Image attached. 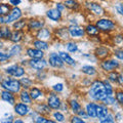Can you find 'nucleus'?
<instances>
[{
	"label": "nucleus",
	"instance_id": "39448f33",
	"mask_svg": "<svg viewBox=\"0 0 123 123\" xmlns=\"http://www.w3.org/2000/svg\"><path fill=\"white\" fill-rule=\"evenodd\" d=\"M119 67H120V62L117 59H105L99 63V68L106 73L117 70Z\"/></svg>",
	"mask_w": 123,
	"mask_h": 123
},
{
	"label": "nucleus",
	"instance_id": "13d9d810",
	"mask_svg": "<svg viewBox=\"0 0 123 123\" xmlns=\"http://www.w3.org/2000/svg\"><path fill=\"white\" fill-rule=\"evenodd\" d=\"M14 123H24V120H21V119H15V120H13Z\"/></svg>",
	"mask_w": 123,
	"mask_h": 123
},
{
	"label": "nucleus",
	"instance_id": "79ce46f5",
	"mask_svg": "<svg viewBox=\"0 0 123 123\" xmlns=\"http://www.w3.org/2000/svg\"><path fill=\"white\" fill-rule=\"evenodd\" d=\"M52 117H53V119H55V122H64L66 120V116L57 110H55V112L52 114Z\"/></svg>",
	"mask_w": 123,
	"mask_h": 123
},
{
	"label": "nucleus",
	"instance_id": "473e14b6",
	"mask_svg": "<svg viewBox=\"0 0 123 123\" xmlns=\"http://www.w3.org/2000/svg\"><path fill=\"white\" fill-rule=\"evenodd\" d=\"M80 71L87 76H94L98 74L97 68L93 66H90V65H83V66H81V68H80Z\"/></svg>",
	"mask_w": 123,
	"mask_h": 123
},
{
	"label": "nucleus",
	"instance_id": "1a4fd4ad",
	"mask_svg": "<svg viewBox=\"0 0 123 123\" xmlns=\"http://www.w3.org/2000/svg\"><path fill=\"white\" fill-rule=\"evenodd\" d=\"M46 104L51 110H60V107L62 105V99L59 97V94L53 91L48 93L47 98H46Z\"/></svg>",
	"mask_w": 123,
	"mask_h": 123
},
{
	"label": "nucleus",
	"instance_id": "7c9ffc66",
	"mask_svg": "<svg viewBox=\"0 0 123 123\" xmlns=\"http://www.w3.org/2000/svg\"><path fill=\"white\" fill-rule=\"evenodd\" d=\"M68 105H69V109H70L74 114H77L80 110L82 109L81 104H80V103L77 101V99H75V98L69 99V101H68Z\"/></svg>",
	"mask_w": 123,
	"mask_h": 123
},
{
	"label": "nucleus",
	"instance_id": "f704fd0d",
	"mask_svg": "<svg viewBox=\"0 0 123 123\" xmlns=\"http://www.w3.org/2000/svg\"><path fill=\"white\" fill-rule=\"evenodd\" d=\"M21 85H22V89H30L33 86V79L30 78L28 76H23L20 79Z\"/></svg>",
	"mask_w": 123,
	"mask_h": 123
},
{
	"label": "nucleus",
	"instance_id": "4c0bfd02",
	"mask_svg": "<svg viewBox=\"0 0 123 123\" xmlns=\"http://www.w3.org/2000/svg\"><path fill=\"white\" fill-rule=\"evenodd\" d=\"M34 121L36 123H55V120H50V119H48L46 116L44 115H37V117L34 119Z\"/></svg>",
	"mask_w": 123,
	"mask_h": 123
},
{
	"label": "nucleus",
	"instance_id": "37998d69",
	"mask_svg": "<svg viewBox=\"0 0 123 123\" xmlns=\"http://www.w3.org/2000/svg\"><path fill=\"white\" fill-rule=\"evenodd\" d=\"M10 59H11V56L9 55L8 52L0 50V64H5L8 61H10Z\"/></svg>",
	"mask_w": 123,
	"mask_h": 123
},
{
	"label": "nucleus",
	"instance_id": "09e8293b",
	"mask_svg": "<svg viewBox=\"0 0 123 123\" xmlns=\"http://www.w3.org/2000/svg\"><path fill=\"white\" fill-rule=\"evenodd\" d=\"M70 122H72V123H84L85 120H83V119L81 117H79L78 115H74V116L71 117Z\"/></svg>",
	"mask_w": 123,
	"mask_h": 123
},
{
	"label": "nucleus",
	"instance_id": "f3484780",
	"mask_svg": "<svg viewBox=\"0 0 123 123\" xmlns=\"http://www.w3.org/2000/svg\"><path fill=\"white\" fill-rule=\"evenodd\" d=\"M26 55L29 59H41L45 56V53L43 50H40L36 47H28L26 49Z\"/></svg>",
	"mask_w": 123,
	"mask_h": 123
},
{
	"label": "nucleus",
	"instance_id": "2eb2a0df",
	"mask_svg": "<svg viewBox=\"0 0 123 123\" xmlns=\"http://www.w3.org/2000/svg\"><path fill=\"white\" fill-rule=\"evenodd\" d=\"M93 55L94 56L97 57V60H105V59H108V56L111 55V50L107 46H97L94 48V51H93Z\"/></svg>",
	"mask_w": 123,
	"mask_h": 123
},
{
	"label": "nucleus",
	"instance_id": "680f3d73",
	"mask_svg": "<svg viewBox=\"0 0 123 123\" xmlns=\"http://www.w3.org/2000/svg\"><path fill=\"white\" fill-rule=\"evenodd\" d=\"M0 94H1V90H0Z\"/></svg>",
	"mask_w": 123,
	"mask_h": 123
},
{
	"label": "nucleus",
	"instance_id": "c756f323",
	"mask_svg": "<svg viewBox=\"0 0 123 123\" xmlns=\"http://www.w3.org/2000/svg\"><path fill=\"white\" fill-rule=\"evenodd\" d=\"M18 98H20V102L27 104V105H31L32 104V98L30 97V93L27 89H22L18 92Z\"/></svg>",
	"mask_w": 123,
	"mask_h": 123
},
{
	"label": "nucleus",
	"instance_id": "a19ab883",
	"mask_svg": "<svg viewBox=\"0 0 123 123\" xmlns=\"http://www.w3.org/2000/svg\"><path fill=\"white\" fill-rule=\"evenodd\" d=\"M118 75H119V73L116 72V70L112 71V72H109V73H108V75H107V79L109 80L110 82L117 83V81H118Z\"/></svg>",
	"mask_w": 123,
	"mask_h": 123
},
{
	"label": "nucleus",
	"instance_id": "c9c22d12",
	"mask_svg": "<svg viewBox=\"0 0 123 123\" xmlns=\"http://www.w3.org/2000/svg\"><path fill=\"white\" fill-rule=\"evenodd\" d=\"M65 47H66L67 51L70 53H75L76 51H78V44L75 41H67Z\"/></svg>",
	"mask_w": 123,
	"mask_h": 123
},
{
	"label": "nucleus",
	"instance_id": "b1692460",
	"mask_svg": "<svg viewBox=\"0 0 123 123\" xmlns=\"http://www.w3.org/2000/svg\"><path fill=\"white\" fill-rule=\"evenodd\" d=\"M24 37H25V32L24 31H18V30H13L11 32V35L9 40L10 42L12 43H20L21 41L24 40Z\"/></svg>",
	"mask_w": 123,
	"mask_h": 123
},
{
	"label": "nucleus",
	"instance_id": "58836bf2",
	"mask_svg": "<svg viewBox=\"0 0 123 123\" xmlns=\"http://www.w3.org/2000/svg\"><path fill=\"white\" fill-rule=\"evenodd\" d=\"M102 104H104V105L106 106H113L116 104V99H115V97L114 95H107V97L103 99V101L101 102Z\"/></svg>",
	"mask_w": 123,
	"mask_h": 123
},
{
	"label": "nucleus",
	"instance_id": "2f4dec72",
	"mask_svg": "<svg viewBox=\"0 0 123 123\" xmlns=\"http://www.w3.org/2000/svg\"><path fill=\"white\" fill-rule=\"evenodd\" d=\"M27 22H28V20H27V18H18V21H15L14 23H12V24H11V26H12L13 30L24 31L25 28H27Z\"/></svg>",
	"mask_w": 123,
	"mask_h": 123
},
{
	"label": "nucleus",
	"instance_id": "c03bdc74",
	"mask_svg": "<svg viewBox=\"0 0 123 123\" xmlns=\"http://www.w3.org/2000/svg\"><path fill=\"white\" fill-rule=\"evenodd\" d=\"M99 123H113L115 122V117L112 113H109L106 117H104L103 119H99Z\"/></svg>",
	"mask_w": 123,
	"mask_h": 123
},
{
	"label": "nucleus",
	"instance_id": "f03ea898",
	"mask_svg": "<svg viewBox=\"0 0 123 123\" xmlns=\"http://www.w3.org/2000/svg\"><path fill=\"white\" fill-rule=\"evenodd\" d=\"M0 88L7 91H10L14 94H18L22 90V85H21L20 79H17L14 77H10V76H6V77H2V79L0 80Z\"/></svg>",
	"mask_w": 123,
	"mask_h": 123
},
{
	"label": "nucleus",
	"instance_id": "052dcab7",
	"mask_svg": "<svg viewBox=\"0 0 123 123\" xmlns=\"http://www.w3.org/2000/svg\"><path fill=\"white\" fill-rule=\"evenodd\" d=\"M28 1H32V0H28Z\"/></svg>",
	"mask_w": 123,
	"mask_h": 123
},
{
	"label": "nucleus",
	"instance_id": "ddd939ff",
	"mask_svg": "<svg viewBox=\"0 0 123 123\" xmlns=\"http://www.w3.org/2000/svg\"><path fill=\"white\" fill-rule=\"evenodd\" d=\"M13 110H14V113L20 117H25V116H28L30 111H31V108L30 105H27V104L24 103H15L13 105Z\"/></svg>",
	"mask_w": 123,
	"mask_h": 123
},
{
	"label": "nucleus",
	"instance_id": "603ef678",
	"mask_svg": "<svg viewBox=\"0 0 123 123\" xmlns=\"http://www.w3.org/2000/svg\"><path fill=\"white\" fill-rule=\"evenodd\" d=\"M68 110H69V105H68V103L62 102V105H61V107H60V111H63V112H68Z\"/></svg>",
	"mask_w": 123,
	"mask_h": 123
},
{
	"label": "nucleus",
	"instance_id": "5fc2aeb1",
	"mask_svg": "<svg viewBox=\"0 0 123 123\" xmlns=\"http://www.w3.org/2000/svg\"><path fill=\"white\" fill-rule=\"evenodd\" d=\"M8 2L11 6H18L22 3V0H8Z\"/></svg>",
	"mask_w": 123,
	"mask_h": 123
},
{
	"label": "nucleus",
	"instance_id": "c85d7f7f",
	"mask_svg": "<svg viewBox=\"0 0 123 123\" xmlns=\"http://www.w3.org/2000/svg\"><path fill=\"white\" fill-rule=\"evenodd\" d=\"M63 3L66 8L73 10V11H78L80 9V7H81L80 3L77 0H64Z\"/></svg>",
	"mask_w": 123,
	"mask_h": 123
},
{
	"label": "nucleus",
	"instance_id": "864d4df0",
	"mask_svg": "<svg viewBox=\"0 0 123 123\" xmlns=\"http://www.w3.org/2000/svg\"><path fill=\"white\" fill-rule=\"evenodd\" d=\"M55 8L57 9V10H60V11H63L66 9V7H65V5H64V3H62V2H56V4H55Z\"/></svg>",
	"mask_w": 123,
	"mask_h": 123
},
{
	"label": "nucleus",
	"instance_id": "a18cd8bd",
	"mask_svg": "<svg viewBox=\"0 0 123 123\" xmlns=\"http://www.w3.org/2000/svg\"><path fill=\"white\" fill-rule=\"evenodd\" d=\"M113 55H114V56L116 57L118 61L123 62V49L122 48H120V47L115 48L113 50Z\"/></svg>",
	"mask_w": 123,
	"mask_h": 123
},
{
	"label": "nucleus",
	"instance_id": "393cba45",
	"mask_svg": "<svg viewBox=\"0 0 123 123\" xmlns=\"http://www.w3.org/2000/svg\"><path fill=\"white\" fill-rule=\"evenodd\" d=\"M35 111L39 114V115H44V116H48L51 113V109L48 107L47 104H43V103H39L36 105Z\"/></svg>",
	"mask_w": 123,
	"mask_h": 123
},
{
	"label": "nucleus",
	"instance_id": "e433bc0d",
	"mask_svg": "<svg viewBox=\"0 0 123 123\" xmlns=\"http://www.w3.org/2000/svg\"><path fill=\"white\" fill-rule=\"evenodd\" d=\"M10 9H11V5L8 4V3H4V2L0 3V15L8 14Z\"/></svg>",
	"mask_w": 123,
	"mask_h": 123
},
{
	"label": "nucleus",
	"instance_id": "4be33fe9",
	"mask_svg": "<svg viewBox=\"0 0 123 123\" xmlns=\"http://www.w3.org/2000/svg\"><path fill=\"white\" fill-rule=\"evenodd\" d=\"M97 107H98V104H95L93 101L86 104L85 111L89 118H92V119L97 118Z\"/></svg>",
	"mask_w": 123,
	"mask_h": 123
},
{
	"label": "nucleus",
	"instance_id": "9d476101",
	"mask_svg": "<svg viewBox=\"0 0 123 123\" xmlns=\"http://www.w3.org/2000/svg\"><path fill=\"white\" fill-rule=\"evenodd\" d=\"M47 62H48L49 66H50L51 68H53V69H63L64 65H65L63 60L61 59L60 55L59 53H56V52H55V51L49 53Z\"/></svg>",
	"mask_w": 123,
	"mask_h": 123
},
{
	"label": "nucleus",
	"instance_id": "dca6fc26",
	"mask_svg": "<svg viewBox=\"0 0 123 123\" xmlns=\"http://www.w3.org/2000/svg\"><path fill=\"white\" fill-rule=\"evenodd\" d=\"M45 15L48 20H50L52 22H56V23L61 22L62 18H63V12L60 10H57L55 7V8H49L48 10H46Z\"/></svg>",
	"mask_w": 123,
	"mask_h": 123
},
{
	"label": "nucleus",
	"instance_id": "de8ad7c7",
	"mask_svg": "<svg viewBox=\"0 0 123 123\" xmlns=\"http://www.w3.org/2000/svg\"><path fill=\"white\" fill-rule=\"evenodd\" d=\"M114 43L116 45H120L123 43V35L122 34H118V35H115L114 36Z\"/></svg>",
	"mask_w": 123,
	"mask_h": 123
},
{
	"label": "nucleus",
	"instance_id": "cd10ccee",
	"mask_svg": "<svg viewBox=\"0 0 123 123\" xmlns=\"http://www.w3.org/2000/svg\"><path fill=\"white\" fill-rule=\"evenodd\" d=\"M29 93H30V97H31V98H32V101H38L39 98H41L42 97H43L44 92L42 91L40 88L33 86L29 89Z\"/></svg>",
	"mask_w": 123,
	"mask_h": 123
},
{
	"label": "nucleus",
	"instance_id": "412c9836",
	"mask_svg": "<svg viewBox=\"0 0 123 123\" xmlns=\"http://www.w3.org/2000/svg\"><path fill=\"white\" fill-rule=\"evenodd\" d=\"M59 55L61 56V59L63 60V62L66 65H68V66H70V67H75L76 65H77V62L76 60H74L73 57L70 55V53H68L66 51H59Z\"/></svg>",
	"mask_w": 123,
	"mask_h": 123
},
{
	"label": "nucleus",
	"instance_id": "9b49d317",
	"mask_svg": "<svg viewBox=\"0 0 123 123\" xmlns=\"http://www.w3.org/2000/svg\"><path fill=\"white\" fill-rule=\"evenodd\" d=\"M28 66L35 71H40V70H44L48 66V62L44 57H41V59H30L28 61Z\"/></svg>",
	"mask_w": 123,
	"mask_h": 123
},
{
	"label": "nucleus",
	"instance_id": "bf43d9fd",
	"mask_svg": "<svg viewBox=\"0 0 123 123\" xmlns=\"http://www.w3.org/2000/svg\"><path fill=\"white\" fill-rule=\"evenodd\" d=\"M2 48H4V43H3L2 40H0V50H1Z\"/></svg>",
	"mask_w": 123,
	"mask_h": 123
},
{
	"label": "nucleus",
	"instance_id": "6e6552de",
	"mask_svg": "<svg viewBox=\"0 0 123 123\" xmlns=\"http://www.w3.org/2000/svg\"><path fill=\"white\" fill-rule=\"evenodd\" d=\"M23 18V11L18 6H12L8 14L5 15V25H11L18 18Z\"/></svg>",
	"mask_w": 123,
	"mask_h": 123
},
{
	"label": "nucleus",
	"instance_id": "0eeeda50",
	"mask_svg": "<svg viewBox=\"0 0 123 123\" xmlns=\"http://www.w3.org/2000/svg\"><path fill=\"white\" fill-rule=\"evenodd\" d=\"M85 7L87 8L88 11H90L92 14L97 15V17H104L106 14V10L105 8L98 2H93V1H87L85 3Z\"/></svg>",
	"mask_w": 123,
	"mask_h": 123
},
{
	"label": "nucleus",
	"instance_id": "4468645a",
	"mask_svg": "<svg viewBox=\"0 0 123 123\" xmlns=\"http://www.w3.org/2000/svg\"><path fill=\"white\" fill-rule=\"evenodd\" d=\"M35 36L37 39H40V40H44V41H48V40H51L52 37H53V33L50 29L46 28V27H42L41 29H39L38 31H36V34Z\"/></svg>",
	"mask_w": 123,
	"mask_h": 123
},
{
	"label": "nucleus",
	"instance_id": "423d86ee",
	"mask_svg": "<svg viewBox=\"0 0 123 123\" xmlns=\"http://www.w3.org/2000/svg\"><path fill=\"white\" fill-rule=\"evenodd\" d=\"M68 31L70 34V38L72 39H81L86 35L84 27L80 26L79 24H71L68 27Z\"/></svg>",
	"mask_w": 123,
	"mask_h": 123
},
{
	"label": "nucleus",
	"instance_id": "bb28decb",
	"mask_svg": "<svg viewBox=\"0 0 123 123\" xmlns=\"http://www.w3.org/2000/svg\"><path fill=\"white\" fill-rule=\"evenodd\" d=\"M32 45L34 46V47H36L38 49H40V50H48L49 47H50V45H49V43L47 41H44V40H40V39H36L32 41Z\"/></svg>",
	"mask_w": 123,
	"mask_h": 123
},
{
	"label": "nucleus",
	"instance_id": "49530a36",
	"mask_svg": "<svg viewBox=\"0 0 123 123\" xmlns=\"http://www.w3.org/2000/svg\"><path fill=\"white\" fill-rule=\"evenodd\" d=\"M64 88H65L64 84L60 82V83H55V84H53L52 87H51V89H52L53 91H55V92H56V93H61V92H63Z\"/></svg>",
	"mask_w": 123,
	"mask_h": 123
},
{
	"label": "nucleus",
	"instance_id": "72a5a7b5",
	"mask_svg": "<svg viewBox=\"0 0 123 123\" xmlns=\"http://www.w3.org/2000/svg\"><path fill=\"white\" fill-rule=\"evenodd\" d=\"M23 51V46L20 43H14L11 47L8 49V53L11 57H14V56H18L20 55Z\"/></svg>",
	"mask_w": 123,
	"mask_h": 123
},
{
	"label": "nucleus",
	"instance_id": "e2e57ef3",
	"mask_svg": "<svg viewBox=\"0 0 123 123\" xmlns=\"http://www.w3.org/2000/svg\"><path fill=\"white\" fill-rule=\"evenodd\" d=\"M122 35H123V32H122Z\"/></svg>",
	"mask_w": 123,
	"mask_h": 123
},
{
	"label": "nucleus",
	"instance_id": "aec40b11",
	"mask_svg": "<svg viewBox=\"0 0 123 123\" xmlns=\"http://www.w3.org/2000/svg\"><path fill=\"white\" fill-rule=\"evenodd\" d=\"M84 29H85V34L91 38L98 37L99 34H101V32L98 29V27L95 26V24H87L84 27Z\"/></svg>",
	"mask_w": 123,
	"mask_h": 123
},
{
	"label": "nucleus",
	"instance_id": "6e6d98bb",
	"mask_svg": "<svg viewBox=\"0 0 123 123\" xmlns=\"http://www.w3.org/2000/svg\"><path fill=\"white\" fill-rule=\"evenodd\" d=\"M117 84H118V85H120V86H123V71L121 73H119Z\"/></svg>",
	"mask_w": 123,
	"mask_h": 123
},
{
	"label": "nucleus",
	"instance_id": "ea45409f",
	"mask_svg": "<svg viewBox=\"0 0 123 123\" xmlns=\"http://www.w3.org/2000/svg\"><path fill=\"white\" fill-rule=\"evenodd\" d=\"M114 94H115V99H116V103H118L119 105L123 106V89L115 90Z\"/></svg>",
	"mask_w": 123,
	"mask_h": 123
},
{
	"label": "nucleus",
	"instance_id": "3c124183",
	"mask_svg": "<svg viewBox=\"0 0 123 123\" xmlns=\"http://www.w3.org/2000/svg\"><path fill=\"white\" fill-rule=\"evenodd\" d=\"M76 115H78V116H79V117H81L82 119H88V118H89V117H88V115H87V113H86V111H85V110H83V109L80 110Z\"/></svg>",
	"mask_w": 123,
	"mask_h": 123
},
{
	"label": "nucleus",
	"instance_id": "a878e982",
	"mask_svg": "<svg viewBox=\"0 0 123 123\" xmlns=\"http://www.w3.org/2000/svg\"><path fill=\"white\" fill-rule=\"evenodd\" d=\"M110 113V110L108 106L104 105V104H98L97 107V118L98 119H103L104 117H106L108 114Z\"/></svg>",
	"mask_w": 123,
	"mask_h": 123
},
{
	"label": "nucleus",
	"instance_id": "6ab92c4d",
	"mask_svg": "<svg viewBox=\"0 0 123 123\" xmlns=\"http://www.w3.org/2000/svg\"><path fill=\"white\" fill-rule=\"evenodd\" d=\"M55 36L61 41H68L70 39V34H69V31H68V27L57 28V30H55Z\"/></svg>",
	"mask_w": 123,
	"mask_h": 123
},
{
	"label": "nucleus",
	"instance_id": "5701e85b",
	"mask_svg": "<svg viewBox=\"0 0 123 123\" xmlns=\"http://www.w3.org/2000/svg\"><path fill=\"white\" fill-rule=\"evenodd\" d=\"M12 30L9 25H1L0 26V40H9Z\"/></svg>",
	"mask_w": 123,
	"mask_h": 123
},
{
	"label": "nucleus",
	"instance_id": "f8f14e48",
	"mask_svg": "<svg viewBox=\"0 0 123 123\" xmlns=\"http://www.w3.org/2000/svg\"><path fill=\"white\" fill-rule=\"evenodd\" d=\"M45 26V21L42 18H30L27 22V29L30 32H36Z\"/></svg>",
	"mask_w": 123,
	"mask_h": 123
},
{
	"label": "nucleus",
	"instance_id": "8fccbe9b",
	"mask_svg": "<svg viewBox=\"0 0 123 123\" xmlns=\"http://www.w3.org/2000/svg\"><path fill=\"white\" fill-rule=\"evenodd\" d=\"M115 10H116L120 15H122V17H123V2L117 3V4L115 5Z\"/></svg>",
	"mask_w": 123,
	"mask_h": 123
},
{
	"label": "nucleus",
	"instance_id": "20e7f679",
	"mask_svg": "<svg viewBox=\"0 0 123 123\" xmlns=\"http://www.w3.org/2000/svg\"><path fill=\"white\" fill-rule=\"evenodd\" d=\"M4 73L7 76L14 77V78H21V77L26 75V70L23 65L12 64L4 69Z\"/></svg>",
	"mask_w": 123,
	"mask_h": 123
},
{
	"label": "nucleus",
	"instance_id": "f257e3e1",
	"mask_svg": "<svg viewBox=\"0 0 123 123\" xmlns=\"http://www.w3.org/2000/svg\"><path fill=\"white\" fill-rule=\"evenodd\" d=\"M87 94L89 98L92 99L93 102H102L108 95L103 80L97 79L94 81H92L89 85V89H88Z\"/></svg>",
	"mask_w": 123,
	"mask_h": 123
},
{
	"label": "nucleus",
	"instance_id": "4d7b16f0",
	"mask_svg": "<svg viewBox=\"0 0 123 123\" xmlns=\"http://www.w3.org/2000/svg\"><path fill=\"white\" fill-rule=\"evenodd\" d=\"M5 25V15H0V26Z\"/></svg>",
	"mask_w": 123,
	"mask_h": 123
},
{
	"label": "nucleus",
	"instance_id": "7ed1b4c3",
	"mask_svg": "<svg viewBox=\"0 0 123 123\" xmlns=\"http://www.w3.org/2000/svg\"><path fill=\"white\" fill-rule=\"evenodd\" d=\"M95 26L98 27L99 32L102 33H111L116 30V23L110 18H101L95 22Z\"/></svg>",
	"mask_w": 123,
	"mask_h": 123
},
{
	"label": "nucleus",
	"instance_id": "a211bd4d",
	"mask_svg": "<svg viewBox=\"0 0 123 123\" xmlns=\"http://www.w3.org/2000/svg\"><path fill=\"white\" fill-rule=\"evenodd\" d=\"M0 98L2 99L3 102H5L7 104H9V105L13 106L15 103H17V98H15L14 93L10 91H7V90H4L2 89L1 90V94H0Z\"/></svg>",
	"mask_w": 123,
	"mask_h": 123
}]
</instances>
